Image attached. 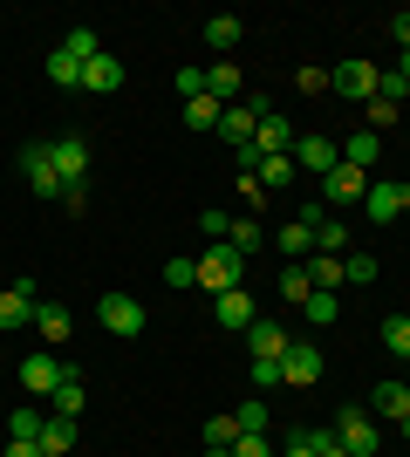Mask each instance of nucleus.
Returning <instances> with one entry per match:
<instances>
[{
	"label": "nucleus",
	"instance_id": "obj_1",
	"mask_svg": "<svg viewBox=\"0 0 410 457\" xmlns=\"http://www.w3.org/2000/svg\"><path fill=\"white\" fill-rule=\"evenodd\" d=\"M192 267H198V287H205V294H233V287H247V253H233L226 239L205 246Z\"/></svg>",
	"mask_w": 410,
	"mask_h": 457
},
{
	"label": "nucleus",
	"instance_id": "obj_2",
	"mask_svg": "<svg viewBox=\"0 0 410 457\" xmlns=\"http://www.w3.org/2000/svg\"><path fill=\"white\" fill-rule=\"evenodd\" d=\"M335 437H342L349 457H383V430H376V417L363 403H342V410H335Z\"/></svg>",
	"mask_w": 410,
	"mask_h": 457
},
{
	"label": "nucleus",
	"instance_id": "obj_3",
	"mask_svg": "<svg viewBox=\"0 0 410 457\" xmlns=\"http://www.w3.org/2000/svg\"><path fill=\"white\" fill-rule=\"evenodd\" d=\"M96 321L117 335V342H137L144 328H151V314H144V301L137 294H96Z\"/></svg>",
	"mask_w": 410,
	"mask_h": 457
},
{
	"label": "nucleus",
	"instance_id": "obj_4",
	"mask_svg": "<svg viewBox=\"0 0 410 457\" xmlns=\"http://www.w3.org/2000/svg\"><path fill=\"white\" fill-rule=\"evenodd\" d=\"M288 157H294V171H308L314 185H322V178H329L335 164H342V144H335V137H322V130H301Z\"/></svg>",
	"mask_w": 410,
	"mask_h": 457
},
{
	"label": "nucleus",
	"instance_id": "obj_5",
	"mask_svg": "<svg viewBox=\"0 0 410 457\" xmlns=\"http://www.w3.org/2000/svg\"><path fill=\"white\" fill-rule=\"evenodd\" d=\"M48 157H55V171H62L69 191H89V144H82V130L48 137Z\"/></svg>",
	"mask_w": 410,
	"mask_h": 457
},
{
	"label": "nucleus",
	"instance_id": "obj_6",
	"mask_svg": "<svg viewBox=\"0 0 410 457\" xmlns=\"http://www.w3.org/2000/svg\"><path fill=\"white\" fill-rule=\"evenodd\" d=\"M329 89L349 96V103H370V96L383 89V69H376V62H363V55H349V62H335V69H329Z\"/></svg>",
	"mask_w": 410,
	"mask_h": 457
},
{
	"label": "nucleus",
	"instance_id": "obj_7",
	"mask_svg": "<svg viewBox=\"0 0 410 457\" xmlns=\"http://www.w3.org/2000/svg\"><path fill=\"white\" fill-rule=\"evenodd\" d=\"M62 376H69V362H62L55 348H35V355L21 362V389H28L35 403H48V396H55V389H62Z\"/></svg>",
	"mask_w": 410,
	"mask_h": 457
},
{
	"label": "nucleus",
	"instance_id": "obj_8",
	"mask_svg": "<svg viewBox=\"0 0 410 457\" xmlns=\"http://www.w3.org/2000/svg\"><path fill=\"white\" fill-rule=\"evenodd\" d=\"M21 171H28V185H35V198H69V185H62L55 157H48V144H21Z\"/></svg>",
	"mask_w": 410,
	"mask_h": 457
},
{
	"label": "nucleus",
	"instance_id": "obj_9",
	"mask_svg": "<svg viewBox=\"0 0 410 457\" xmlns=\"http://www.w3.org/2000/svg\"><path fill=\"white\" fill-rule=\"evenodd\" d=\"M314 198H322V205H363V198H370V171H356V164H335L329 178H322V185H314Z\"/></svg>",
	"mask_w": 410,
	"mask_h": 457
},
{
	"label": "nucleus",
	"instance_id": "obj_10",
	"mask_svg": "<svg viewBox=\"0 0 410 457\" xmlns=\"http://www.w3.org/2000/svg\"><path fill=\"white\" fill-rule=\"evenodd\" d=\"M322 348L314 342H288V355H280V389H314L322 382Z\"/></svg>",
	"mask_w": 410,
	"mask_h": 457
},
{
	"label": "nucleus",
	"instance_id": "obj_11",
	"mask_svg": "<svg viewBox=\"0 0 410 457\" xmlns=\"http://www.w3.org/2000/svg\"><path fill=\"white\" fill-rule=\"evenodd\" d=\"M35 307H41V287H35V280L0 287V335H14V328H35Z\"/></svg>",
	"mask_w": 410,
	"mask_h": 457
},
{
	"label": "nucleus",
	"instance_id": "obj_12",
	"mask_svg": "<svg viewBox=\"0 0 410 457\" xmlns=\"http://www.w3.org/2000/svg\"><path fill=\"white\" fill-rule=\"evenodd\" d=\"M213 321L226 328V335H247V328L260 321V301L247 294V287H233V294H213Z\"/></svg>",
	"mask_w": 410,
	"mask_h": 457
},
{
	"label": "nucleus",
	"instance_id": "obj_13",
	"mask_svg": "<svg viewBox=\"0 0 410 457\" xmlns=\"http://www.w3.org/2000/svg\"><path fill=\"white\" fill-rule=\"evenodd\" d=\"M205 96H213V103H226V110H233V103H247V69H239L233 55L213 62V69H205Z\"/></svg>",
	"mask_w": 410,
	"mask_h": 457
},
{
	"label": "nucleus",
	"instance_id": "obj_14",
	"mask_svg": "<svg viewBox=\"0 0 410 457\" xmlns=\"http://www.w3.org/2000/svg\"><path fill=\"white\" fill-rule=\"evenodd\" d=\"M370 417H390V423H404L410 417V382L404 376H390V382H376L370 389V403H363Z\"/></svg>",
	"mask_w": 410,
	"mask_h": 457
},
{
	"label": "nucleus",
	"instance_id": "obj_15",
	"mask_svg": "<svg viewBox=\"0 0 410 457\" xmlns=\"http://www.w3.org/2000/svg\"><path fill=\"white\" fill-rule=\"evenodd\" d=\"M294 137H301V130H294L288 116L267 110V116H260V130H254V151H260V157H288V151H294Z\"/></svg>",
	"mask_w": 410,
	"mask_h": 457
},
{
	"label": "nucleus",
	"instance_id": "obj_16",
	"mask_svg": "<svg viewBox=\"0 0 410 457\" xmlns=\"http://www.w3.org/2000/svg\"><path fill=\"white\" fill-rule=\"evenodd\" d=\"M288 321H273V314H260L254 328H247V348H254V355H267V362H280V355H288Z\"/></svg>",
	"mask_w": 410,
	"mask_h": 457
},
{
	"label": "nucleus",
	"instance_id": "obj_17",
	"mask_svg": "<svg viewBox=\"0 0 410 457\" xmlns=\"http://www.w3.org/2000/svg\"><path fill=\"white\" fill-rule=\"evenodd\" d=\"M35 328H41V342H48V348H69V335H76V314H69L62 301H41V307H35Z\"/></svg>",
	"mask_w": 410,
	"mask_h": 457
},
{
	"label": "nucleus",
	"instance_id": "obj_18",
	"mask_svg": "<svg viewBox=\"0 0 410 457\" xmlns=\"http://www.w3.org/2000/svg\"><path fill=\"white\" fill-rule=\"evenodd\" d=\"M82 89H89V96H117L123 89V62L110 55V48H103L96 62H82Z\"/></svg>",
	"mask_w": 410,
	"mask_h": 457
},
{
	"label": "nucleus",
	"instance_id": "obj_19",
	"mask_svg": "<svg viewBox=\"0 0 410 457\" xmlns=\"http://www.w3.org/2000/svg\"><path fill=\"white\" fill-rule=\"evenodd\" d=\"M254 130H260V110H254V103H233V110L219 116V137H226L233 151H247V144H254Z\"/></svg>",
	"mask_w": 410,
	"mask_h": 457
},
{
	"label": "nucleus",
	"instance_id": "obj_20",
	"mask_svg": "<svg viewBox=\"0 0 410 457\" xmlns=\"http://www.w3.org/2000/svg\"><path fill=\"white\" fill-rule=\"evenodd\" d=\"M363 205H370V226H397V219H404V185H376L370 178V198H363Z\"/></svg>",
	"mask_w": 410,
	"mask_h": 457
},
{
	"label": "nucleus",
	"instance_id": "obj_21",
	"mask_svg": "<svg viewBox=\"0 0 410 457\" xmlns=\"http://www.w3.org/2000/svg\"><path fill=\"white\" fill-rule=\"evenodd\" d=\"M301 267H308V280H314V294H342V260H335V253H308V260H301Z\"/></svg>",
	"mask_w": 410,
	"mask_h": 457
},
{
	"label": "nucleus",
	"instance_id": "obj_22",
	"mask_svg": "<svg viewBox=\"0 0 410 457\" xmlns=\"http://www.w3.org/2000/svg\"><path fill=\"white\" fill-rule=\"evenodd\" d=\"M376 157H383V137H376V130H349V144H342V164H356V171H376Z\"/></svg>",
	"mask_w": 410,
	"mask_h": 457
},
{
	"label": "nucleus",
	"instance_id": "obj_23",
	"mask_svg": "<svg viewBox=\"0 0 410 457\" xmlns=\"http://www.w3.org/2000/svg\"><path fill=\"white\" fill-rule=\"evenodd\" d=\"M273 253H280V260H308V253H314V226H301V219H288V226L273 232Z\"/></svg>",
	"mask_w": 410,
	"mask_h": 457
},
{
	"label": "nucleus",
	"instance_id": "obj_24",
	"mask_svg": "<svg viewBox=\"0 0 410 457\" xmlns=\"http://www.w3.org/2000/svg\"><path fill=\"white\" fill-rule=\"evenodd\" d=\"M48 417H69V423L82 417V376H76V362H69V376H62V389H55V396H48Z\"/></svg>",
	"mask_w": 410,
	"mask_h": 457
},
{
	"label": "nucleus",
	"instance_id": "obj_25",
	"mask_svg": "<svg viewBox=\"0 0 410 457\" xmlns=\"http://www.w3.org/2000/svg\"><path fill=\"white\" fill-rule=\"evenodd\" d=\"M349 246H356V232L342 226V219H335V212H329V219H322V226H314V253H335V260H342V253H349Z\"/></svg>",
	"mask_w": 410,
	"mask_h": 457
},
{
	"label": "nucleus",
	"instance_id": "obj_26",
	"mask_svg": "<svg viewBox=\"0 0 410 457\" xmlns=\"http://www.w3.org/2000/svg\"><path fill=\"white\" fill-rule=\"evenodd\" d=\"M41 76L55 82V89H82V62L62 55V48H48V62H41Z\"/></svg>",
	"mask_w": 410,
	"mask_h": 457
},
{
	"label": "nucleus",
	"instance_id": "obj_27",
	"mask_svg": "<svg viewBox=\"0 0 410 457\" xmlns=\"http://www.w3.org/2000/svg\"><path fill=\"white\" fill-rule=\"evenodd\" d=\"M41 451H48V457H69V451H76V423H69V417H48V423H41Z\"/></svg>",
	"mask_w": 410,
	"mask_h": 457
},
{
	"label": "nucleus",
	"instance_id": "obj_28",
	"mask_svg": "<svg viewBox=\"0 0 410 457\" xmlns=\"http://www.w3.org/2000/svg\"><path fill=\"white\" fill-rule=\"evenodd\" d=\"M239 35H247V28H239V14H213V21H205V41H213L219 55H233Z\"/></svg>",
	"mask_w": 410,
	"mask_h": 457
},
{
	"label": "nucleus",
	"instance_id": "obj_29",
	"mask_svg": "<svg viewBox=\"0 0 410 457\" xmlns=\"http://www.w3.org/2000/svg\"><path fill=\"white\" fill-rule=\"evenodd\" d=\"M376 273H383V267H376V253H342V280H349V287H376Z\"/></svg>",
	"mask_w": 410,
	"mask_h": 457
},
{
	"label": "nucleus",
	"instance_id": "obj_30",
	"mask_svg": "<svg viewBox=\"0 0 410 457\" xmlns=\"http://www.w3.org/2000/svg\"><path fill=\"white\" fill-rule=\"evenodd\" d=\"M219 116H226V103H213V96H192V103H185V130H219Z\"/></svg>",
	"mask_w": 410,
	"mask_h": 457
},
{
	"label": "nucleus",
	"instance_id": "obj_31",
	"mask_svg": "<svg viewBox=\"0 0 410 457\" xmlns=\"http://www.w3.org/2000/svg\"><path fill=\"white\" fill-rule=\"evenodd\" d=\"M226 246H233V253H247V260H254V253L267 246V232H260V219H233V232H226Z\"/></svg>",
	"mask_w": 410,
	"mask_h": 457
},
{
	"label": "nucleus",
	"instance_id": "obj_32",
	"mask_svg": "<svg viewBox=\"0 0 410 457\" xmlns=\"http://www.w3.org/2000/svg\"><path fill=\"white\" fill-rule=\"evenodd\" d=\"M308 294H314L308 267H301V260H288V267H280V301H294V307H301V301H308Z\"/></svg>",
	"mask_w": 410,
	"mask_h": 457
},
{
	"label": "nucleus",
	"instance_id": "obj_33",
	"mask_svg": "<svg viewBox=\"0 0 410 457\" xmlns=\"http://www.w3.org/2000/svg\"><path fill=\"white\" fill-rule=\"evenodd\" d=\"M41 423H48V417H41V403H21L14 417H7V437H28V444H41Z\"/></svg>",
	"mask_w": 410,
	"mask_h": 457
},
{
	"label": "nucleus",
	"instance_id": "obj_34",
	"mask_svg": "<svg viewBox=\"0 0 410 457\" xmlns=\"http://www.w3.org/2000/svg\"><path fill=\"white\" fill-rule=\"evenodd\" d=\"M301 437H308L314 457H349V451H342V437H335V423H301Z\"/></svg>",
	"mask_w": 410,
	"mask_h": 457
},
{
	"label": "nucleus",
	"instance_id": "obj_35",
	"mask_svg": "<svg viewBox=\"0 0 410 457\" xmlns=\"http://www.w3.org/2000/svg\"><path fill=\"white\" fill-rule=\"evenodd\" d=\"M301 314H308V328H335V321H342V301H335V294H308Z\"/></svg>",
	"mask_w": 410,
	"mask_h": 457
},
{
	"label": "nucleus",
	"instance_id": "obj_36",
	"mask_svg": "<svg viewBox=\"0 0 410 457\" xmlns=\"http://www.w3.org/2000/svg\"><path fill=\"white\" fill-rule=\"evenodd\" d=\"M62 55H76V62H96V55H103L96 28H69V35H62Z\"/></svg>",
	"mask_w": 410,
	"mask_h": 457
},
{
	"label": "nucleus",
	"instance_id": "obj_37",
	"mask_svg": "<svg viewBox=\"0 0 410 457\" xmlns=\"http://www.w3.org/2000/svg\"><path fill=\"white\" fill-rule=\"evenodd\" d=\"M383 348H390L397 362H410V314H390V321H383Z\"/></svg>",
	"mask_w": 410,
	"mask_h": 457
},
{
	"label": "nucleus",
	"instance_id": "obj_38",
	"mask_svg": "<svg viewBox=\"0 0 410 457\" xmlns=\"http://www.w3.org/2000/svg\"><path fill=\"white\" fill-rule=\"evenodd\" d=\"M233 437H239L233 410H219V417H205V444H213V451H233Z\"/></svg>",
	"mask_w": 410,
	"mask_h": 457
},
{
	"label": "nucleus",
	"instance_id": "obj_39",
	"mask_svg": "<svg viewBox=\"0 0 410 457\" xmlns=\"http://www.w3.org/2000/svg\"><path fill=\"white\" fill-rule=\"evenodd\" d=\"M233 423H239V430H260V437H267V423H273L267 396H254V403H239V410H233Z\"/></svg>",
	"mask_w": 410,
	"mask_h": 457
},
{
	"label": "nucleus",
	"instance_id": "obj_40",
	"mask_svg": "<svg viewBox=\"0 0 410 457\" xmlns=\"http://www.w3.org/2000/svg\"><path fill=\"white\" fill-rule=\"evenodd\" d=\"M363 110H370V130H397V116H404V103H390V96H370Z\"/></svg>",
	"mask_w": 410,
	"mask_h": 457
},
{
	"label": "nucleus",
	"instance_id": "obj_41",
	"mask_svg": "<svg viewBox=\"0 0 410 457\" xmlns=\"http://www.w3.org/2000/svg\"><path fill=\"white\" fill-rule=\"evenodd\" d=\"M254 178H260V185H288V178H294V157H260V164H254Z\"/></svg>",
	"mask_w": 410,
	"mask_h": 457
},
{
	"label": "nucleus",
	"instance_id": "obj_42",
	"mask_svg": "<svg viewBox=\"0 0 410 457\" xmlns=\"http://www.w3.org/2000/svg\"><path fill=\"white\" fill-rule=\"evenodd\" d=\"M198 232H205V239H213V246H219V239H226V232H233V212H219V205H205V212H198Z\"/></svg>",
	"mask_w": 410,
	"mask_h": 457
},
{
	"label": "nucleus",
	"instance_id": "obj_43",
	"mask_svg": "<svg viewBox=\"0 0 410 457\" xmlns=\"http://www.w3.org/2000/svg\"><path fill=\"white\" fill-rule=\"evenodd\" d=\"M233 457H280V451H273L260 430H239V437H233Z\"/></svg>",
	"mask_w": 410,
	"mask_h": 457
},
{
	"label": "nucleus",
	"instance_id": "obj_44",
	"mask_svg": "<svg viewBox=\"0 0 410 457\" xmlns=\"http://www.w3.org/2000/svg\"><path fill=\"white\" fill-rule=\"evenodd\" d=\"M254 389H260V396H273V389H280V362H267V355H254Z\"/></svg>",
	"mask_w": 410,
	"mask_h": 457
},
{
	"label": "nucleus",
	"instance_id": "obj_45",
	"mask_svg": "<svg viewBox=\"0 0 410 457\" xmlns=\"http://www.w3.org/2000/svg\"><path fill=\"white\" fill-rule=\"evenodd\" d=\"M164 287H198V267L192 260H164Z\"/></svg>",
	"mask_w": 410,
	"mask_h": 457
},
{
	"label": "nucleus",
	"instance_id": "obj_46",
	"mask_svg": "<svg viewBox=\"0 0 410 457\" xmlns=\"http://www.w3.org/2000/svg\"><path fill=\"white\" fill-rule=\"evenodd\" d=\"M294 89H301V96H322V89H329V69H314V62H308V69L294 76Z\"/></svg>",
	"mask_w": 410,
	"mask_h": 457
},
{
	"label": "nucleus",
	"instance_id": "obj_47",
	"mask_svg": "<svg viewBox=\"0 0 410 457\" xmlns=\"http://www.w3.org/2000/svg\"><path fill=\"white\" fill-rule=\"evenodd\" d=\"M178 96H185V103H192V96H205V69H178Z\"/></svg>",
	"mask_w": 410,
	"mask_h": 457
},
{
	"label": "nucleus",
	"instance_id": "obj_48",
	"mask_svg": "<svg viewBox=\"0 0 410 457\" xmlns=\"http://www.w3.org/2000/svg\"><path fill=\"white\" fill-rule=\"evenodd\" d=\"M233 191H239V198H247V205H267V185H260L254 171H239V185H233Z\"/></svg>",
	"mask_w": 410,
	"mask_h": 457
},
{
	"label": "nucleus",
	"instance_id": "obj_49",
	"mask_svg": "<svg viewBox=\"0 0 410 457\" xmlns=\"http://www.w3.org/2000/svg\"><path fill=\"white\" fill-rule=\"evenodd\" d=\"M390 35H397V48H410V7H397V14H390Z\"/></svg>",
	"mask_w": 410,
	"mask_h": 457
},
{
	"label": "nucleus",
	"instance_id": "obj_50",
	"mask_svg": "<svg viewBox=\"0 0 410 457\" xmlns=\"http://www.w3.org/2000/svg\"><path fill=\"white\" fill-rule=\"evenodd\" d=\"M0 457H41V444H28V437H7V451Z\"/></svg>",
	"mask_w": 410,
	"mask_h": 457
},
{
	"label": "nucleus",
	"instance_id": "obj_51",
	"mask_svg": "<svg viewBox=\"0 0 410 457\" xmlns=\"http://www.w3.org/2000/svg\"><path fill=\"white\" fill-rule=\"evenodd\" d=\"M280 457H314V451H308V437L294 430V437H288V451H280Z\"/></svg>",
	"mask_w": 410,
	"mask_h": 457
},
{
	"label": "nucleus",
	"instance_id": "obj_52",
	"mask_svg": "<svg viewBox=\"0 0 410 457\" xmlns=\"http://www.w3.org/2000/svg\"><path fill=\"white\" fill-rule=\"evenodd\" d=\"M390 76H404V82H410V48H404V55H397V69H390Z\"/></svg>",
	"mask_w": 410,
	"mask_h": 457
},
{
	"label": "nucleus",
	"instance_id": "obj_53",
	"mask_svg": "<svg viewBox=\"0 0 410 457\" xmlns=\"http://www.w3.org/2000/svg\"><path fill=\"white\" fill-rule=\"evenodd\" d=\"M205 457H233V451H213V444H205Z\"/></svg>",
	"mask_w": 410,
	"mask_h": 457
},
{
	"label": "nucleus",
	"instance_id": "obj_54",
	"mask_svg": "<svg viewBox=\"0 0 410 457\" xmlns=\"http://www.w3.org/2000/svg\"><path fill=\"white\" fill-rule=\"evenodd\" d=\"M397 430H404V444H410V417H404V423H397Z\"/></svg>",
	"mask_w": 410,
	"mask_h": 457
},
{
	"label": "nucleus",
	"instance_id": "obj_55",
	"mask_svg": "<svg viewBox=\"0 0 410 457\" xmlns=\"http://www.w3.org/2000/svg\"><path fill=\"white\" fill-rule=\"evenodd\" d=\"M404 219H410V185H404Z\"/></svg>",
	"mask_w": 410,
	"mask_h": 457
}]
</instances>
